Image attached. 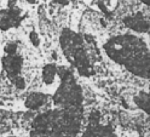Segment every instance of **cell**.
<instances>
[{"mask_svg": "<svg viewBox=\"0 0 150 137\" xmlns=\"http://www.w3.org/2000/svg\"><path fill=\"white\" fill-rule=\"evenodd\" d=\"M104 50L115 63L125 66L139 78H149V51L139 38L134 35L115 36L104 45Z\"/></svg>", "mask_w": 150, "mask_h": 137, "instance_id": "obj_1", "label": "cell"}, {"mask_svg": "<svg viewBox=\"0 0 150 137\" xmlns=\"http://www.w3.org/2000/svg\"><path fill=\"white\" fill-rule=\"evenodd\" d=\"M124 23L127 28L129 29H133L136 32H140V33H148L149 29V21H148V17H145L143 15V12H136L131 16H127Z\"/></svg>", "mask_w": 150, "mask_h": 137, "instance_id": "obj_2", "label": "cell"}, {"mask_svg": "<svg viewBox=\"0 0 150 137\" xmlns=\"http://www.w3.org/2000/svg\"><path fill=\"white\" fill-rule=\"evenodd\" d=\"M21 21H22V17L20 12L16 11L15 9L0 11V29L1 31L16 28Z\"/></svg>", "mask_w": 150, "mask_h": 137, "instance_id": "obj_3", "label": "cell"}, {"mask_svg": "<svg viewBox=\"0 0 150 137\" xmlns=\"http://www.w3.org/2000/svg\"><path fill=\"white\" fill-rule=\"evenodd\" d=\"M47 103V96L41 92H33L25 99V107L30 109H38L40 107H44Z\"/></svg>", "mask_w": 150, "mask_h": 137, "instance_id": "obj_4", "label": "cell"}, {"mask_svg": "<svg viewBox=\"0 0 150 137\" xmlns=\"http://www.w3.org/2000/svg\"><path fill=\"white\" fill-rule=\"evenodd\" d=\"M134 103L136 106H138L139 108H142L145 111V113H149V96L145 92H139V95H137L134 97Z\"/></svg>", "mask_w": 150, "mask_h": 137, "instance_id": "obj_5", "label": "cell"}, {"mask_svg": "<svg viewBox=\"0 0 150 137\" xmlns=\"http://www.w3.org/2000/svg\"><path fill=\"white\" fill-rule=\"evenodd\" d=\"M29 40L33 44V46H39V44H40V36L36 34L35 31H33L29 34Z\"/></svg>", "mask_w": 150, "mask_h": 137, "instance_id": "obj_6", "label": "cell"}, {"mask_svg": "<svg viewBox=\"0 0 150 137\" xmlns=\"http://www.w3.org/2000/svg\"><path fill=\"white\" fill-rule=\"evenodd\" d=\"M142 3H144L145 5H149V0H140Z\"/></svg>", "mask_w": 150, "mask_h": 137, "instance_id": "obj_7", "label": "cell"}]
</instances>
